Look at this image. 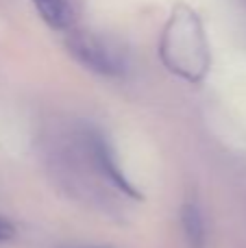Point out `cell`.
<instances>
[{
	"instance_id": "1",
	"label": "cell",
	"mask_w": 246,
	"mask_h": 248,
	"mask_svg": "<svg viewBox=\"0 0 246 248\" xmlns=\"http://www.w3.org/2000/svg\"><path fill=\"white\" fill-rule=\"evenodd\" d=\"M164 59L172 72L196 81L207 70V46L194 13L174 16L166 31Z\"/></svg>"
},
{
	"instance_id": "2",
	"label": "cell",
	"mask_w": 246,
	"mask_h": 248,
	"mask_svg": "<svg viewBox=\"0 0 246 248\" xmlns=\"http://www.w3.org/2000/svg\"><path fill=\"white\" fill-rule=\"evenodd\" d=\"M72 55L81 61L83 65H87L90 70L98 74H107V77H116L124 70V61L120 59L116 50L107 46L103 39L92 37V35H72L68 42Z\"/></svg>"
},
{
	"instance_id": "3",
	"label": "cell",
	"mask_w": 246,
	"mask_h": 248,
	"mask_svg": "<svg viewBox=\"0 0 246 248\" xmlns=\"http://www.w3.org/2000/svg\"><path fill=\"white\" fill-rule=\"evenodd\" d=\"M90 148H92V155H94L96 166H98L100 174H103L105 179L111 181V183L116 185L122 194H126V196L142 198V194H139L138 189L126 181V176L120 172V166H118V161H116V155H113L111 146L107 144V140H105L100 133H92L90 135Z\"/></svg>"
},
{
	"instance_id": "4",
	"label": "cell",
	"mask_w": 246,
	"mask_h": 248,
	"mask_svg": "<svg viewBox=\"0 0 246 248\" xmlns=\"http://www.w3.org/2000/svg\"><path fill=\"white\" fill-rule=\"evenodd\" d=\"M181 227L185 233V240L190 248H205L207 233H205V220L200 209L194 202H185L181 209Z\"/></svg>"
},
{
	"instance_id": "5",
	"label": "cell",
	"mask_w": 246,
	"mask_h": 248,
	"mask_svg": "<svg viewBox=\"0 0 246 248\" xmlns=\"http://www.w3.org/2000/svg\"><path fill=\"white\" fill-rule=\"evenodd\" d=\"M33 2L52 29H68L72 24V9L65 0H33Z\"/></svg>"
},
{
	"instance_id": "6",
	"label": "cell",
	"mask_w": 246,
	"mask_h": 248,
	"mask_svg": "<svg viewBox=\"0 0 246 248\" xmlns=\"http://www.w3.org/2000/svg\"><path fill=\"white\" fill-rule=\"evenodd\" d=\"M13 235H15V227H13L7 218H2V216H0V242L11 240Z\"/></svg>"
}]
</instances>
